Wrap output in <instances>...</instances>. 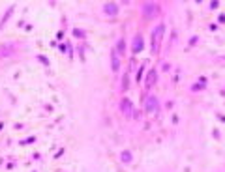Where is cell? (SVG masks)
I'll use <instances>...</instances> for the list:
<instances>
[{
	"instance_id": "7a4b0ae2",
	"label": "cell",
	"mask_w": 225,
	"mask_h": 172,
	"mask_svg": "<svg viewBox=\"0 0 225 172\" xmlns=\"http://www.w3.org/2000/svg\"><path fill=\"white\" fill-rule=\"evenodd\" d=\"M158 11H160V6H158L156 2H146V4L143 6V13H145V17H148V19H154V17L158 15Z\"/></svg>"
},
{
	"instance_id": "52a82bcc",
	"label": "cell",
	"mask_w": 225,
	"mask_h": 172,
	"mask_svg": "<svg viewBox=\"0 0 225 172\" xmlns=\"http://www.w3.org/2000/svg\"><path fill=\"white\" fill-rule=\"evenodd\" d=\"M11 53H13V47H11V45H2V47H0V58L10 56Z\"/></svg>"
},
{
	"instance_id": "3957f363",
	"label": "cell",
	"mask_w": 225,
	"mask_h": 172,
	"mask_svg": "<svg viewBox=\"0 0 225 172\" xmlns=\"http://www.w3.org/2000/svg\"><path fill=\"white\" fill-rule=\"evenodd\" d=\"M145 107H146V110H148V112H154V110L158 109V97L148 95V97H146V103H145Z\"/></svg>"
},
{
	"instance_id": "5b68a950",
	"label": "cell",
	"mask_w": 225,
	"mask_h": 172,
	"mask_svg": "<svg viewBox=\"0 0 225 172\" xmlns=\"http://www.w3.org/2000/svg\"><path fill=\"white\" fill-rule=\"evenodd\" d=\"M103 11H105L107 15H112V17H115V15L118 13V6L112 4V2H107V4L103 6Z\"/></svg>"
},
{
	"instance_id": "9c48e42d",
	"label": "cell",
	"mask_w": 225,
	"mask_h": 172,
	"mask_svg": "<svg viewBox=\"0 0 225 172\" xmlns=\"http://www.w3.org/2000/svg\"><path fill=\"white\" fill-rule=\"evenodd\" d=\"M117 51H118L120 54L126 51V41H124V39H120V41H118V47H117Z\"/></svg>"
},
{
	"instance_id": "8992f818",
	"label": "cell",
	"mask_w": 225,
	"mask_h": 172,
	"mask_svg": "<svg viewBox=\"0 0 225 172\" xmlns=\"http://www.w3.org/2000/svg\"><path fill=\"white\" fill-rule=\"evenodd\" d=\"M131 49H133V53H141V51H143V38H141L139 34L133 38V47H131Z\"/></svg>"
},
{
	"instance_id": "30bf717a",
	"label": "cell",
	"mask_w": 225,
	"mask_h": 172,
	"mask_svg": "<svg viewBox=\"0 0 225 172\" xmlns=\"http://www.w3.org/2000/svg\"><path fill=\"white\" fill-rule=\"evenodd\" d=\"M118 67H120V62H118V58L115 56V53H112V69H115V71H117Z\"/></svg>"
},
{
	"instance_id": "ba28073f",
	"label": "cell",
	"mask_w": 225,
	"mask_h": 172,
	"mask_svg": "<svg viewBox=\"0 0 225 172\" xmlns=\"http://www.w3.org/2000/svg\"><path fill=\"white\" fill-rule=\"evenodd\" d=\"M122 110H124L126 114H131V112H133V105H131L129 99H126V97L122 99Z\"/></svg>"
},
{
	"instance_id": "8fae6325",
	"label": "cell",
	"mask_w": 225,
	"mask_h": 172,
	"mask_svg": "<svg viewBox=\"0 0 225 172\" xmlns=\"http://www.w3.org/2000/svg\"><path fill=\"white\" fill-rule=\"evenodd\" d=\"M122 161H126V163L131 161V154L129 152H122Z\"/></svg>"
},
{
	"instance_id": "6da1fadb",
	"label": "cell",
	"mask_w": 225,
	"mask_h": 172,
	"mask_svg": "<svg viewBox=\"0 0 225 172\" xmlns=\"http://www.w3.org/2000/svg\"><path fill=\"white\" fill-rule=\"evenodd\" d=\"M163 30H165L163 24H160V26H156L152 30V53H158V49H160V41L163 38Z\"/></svg>"
},
{
	"instance_id": "277c9868",
	"label": "cell",
	"mask_w": 225,
	"mask_h": 172,
	"mask_svg": "<svg viewBox=\"0 0 225 172\" xmlns=\"http://www.w3.org/2000/svg\"><path fill=\"white\" fill-rule=\"evenodd\" d=\"M156 81H158V71H156V69H150L148 77H146V82H145V86H146V88H152V86L156 84Z\"/></svg>"
}]
</instances>
